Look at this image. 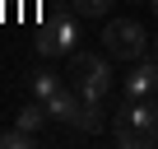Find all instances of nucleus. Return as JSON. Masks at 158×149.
<instances>
[{"instance_id":"f257e3e1","label":"nucleus","mask_w":158,"mask_h":149,"mask_svg":"<svg viewBox=\"0 0 158 149\" xmlns=\"http://www.w3.org/2000/svg\"><path fill=\"white\" fill-rule=\"evenodd\" d=\"M70 74H74V89L79 98H89V103H102L116 84V74H112V56H98V51H74L70 56Z\"/></svg>"},{"instance_id":"f03ea898","label":"nucleus","mask_w":158,"mask_h":149,"mask_svg":"<svg viewBox=\"0 0 158 149\" xmlns=\"http://www.w3.org/2000/svg\"><path fill=\"white\" fill-rule=\"evenodd\" d=\"M149 47H153V37L144 33V23L139 19H107V28H102V51L112 56V61H139V56H149Z\"/></svg>"},{"instance_id":"7ed1b4c3","label":"nucleus","mask_w":158,"mask_h":149,"mask_svg":"<svg viewBox=\"0 0 158 149\" xmlns=\"http://www.w3.org/2000/svg\"><path fill=\"white\" fill-rule=\"evenodd\" d=\"M74 42H79V14L74 10H60V14H47L42 28H37V56H74Z\"/></svg>"},{"instance_id":"20e7f679","label":"nucleus","mask_w":158,"mask_h":149,"mask_svg":"<svg viewBox=\"0 0 158 149\" xmlns=\"http://www.w3.org/2000/svg\"><path fill=\"white\" fill-rule=\"evenodd\" d=\"M126 98H153L158 93V56H139L130 61V74L121 79Z\"/></svg>"},{"instance_id":"39448f33","label":"nucleus","mask_w":158,"mask_h":149,"mask_svg":"<svg viewBox=\"0 0 158 149\" xmlns=\"http://www.w3.org/2000/svg\"><path fill=\"white\" fill-rule=\"evenodd\" d=\"M112 135L121 149H153L158 144V126H126V121H112Z\"/></svg>"},{"instance_id":"423d86ee","label":"nucleus","mask_w":158,"mask_h":149,"mask_svg":"<svg viewBox=\"0 0 158 149\" xmlns=\"http://www.w3.org/2000/svg\"><path fill=\"white\" fill-rule=\"evenodd\" d=\"M79 107H84V98H79V89H65V84H60V89H56V93L47 98V112H51L56 121H65V126L74 121V112H79Z\"/></svg>"},{"instance_id":"0eeeda50","label":"nucleus","mask_w":158,"mask_h":149,"mask_svg":"<svg viewBox=\"0 0 158 149\" xmlns=\"http://www.w3.org/2000/svg\"><path fill=\"white\" fill-rule=\"evenodd\" d=\"M70 126H74L79 135H98V130L107 126V112H102V103H89V98H84V107L74 112V121H70Z\"/></svg>"},{"instance_id":"6e6552de","label":"nucleus","mask_w":158,"mask_h":149,"mask_svg":"<svg viewBox=\"0 0 158 149\" xmlns=\"http://www.w3.org/2000/svg\"><path fill=\"white\" fill-rule=\"evenodd\" d=\"M28 89H33V98L47 103V98L60 89V74H56V70H33V74H28Z\"/></svg>"},{"instance_id":"1a4fd4ad","label":"nucleus","mask_w":158,"mask_h":149,"mask_svg":"<svg viewBox=\"0 0 158 149\" xmlns=\"http://www.w3.org/2000/svg\"><path fill=\"white\" fill-rule=\"evenodd\" d=\"M51 112H47V103L37 98V103H23L19 107V117H14V126H23V130H42V121H47Z\"/></svg>"},{"instance_id":"9d476101","label":"nucleus","mask_w":158,"mask_h":149,"mask_svg":"<svg viewBox=\"0 0 158 149\" xmlns=\"http://www.w3.org/2000/svg\"><path fill=\"white\" fill-rule=\"evenodd\" d=\"M33 144H37V130H23V126L0 135V149H33Z\"/></svg>"},{"instance_id":"9b49d317","label":"nucleus","mask_w":158,"mask_h":149,"mask_svg":"<svg viewBox=\"0 0 158 149\" xmlns=\"http://www.w3.org/2000/svg\"><path fill=\"white\" fill-rule=\"evenodd\" d=\"M70 10H74L79 19H102V14L112 10V0H70Z\"/></svg>"},{"instance_id":"f8f14e48","label":"nucleus","mask_w":158,"mask_h":149,"mask_svg":"<svg viewBox=\"0 0 158 149\" xmlns=\"http://www.w3.org/2000/svg\"><path fill=\"white\" fill-rule=\"evenodd\" d=\"M149 10H153V14H158V0H149Z\"/></svg>"},{"instance_id":"ddd939ff","label":"nucleus","mask_w":158,"mask_h":149,"mask_svg":"<svg viewBox=\"0 0 158 149\" xmlns=\"http://www.w3.org/2000/svg\"><path fill=\"white\" fill-rule=\"evenodd\" d=\"M130 5H149V0H130Z\"/></svg>"},{"instance_id":"4468645a","label":"nucleus","mask_w":158,"mask_h":149,"mask_svg":"<svg viewBox=\"0 0 158 149\" xmlns=\"http://www.w3.org/2000/svg\"><path fill=\"white\" fill-rule=\"evenodd\" d=\"M153 56H158V37H153Z\"/></svg>"}]
</instances>
